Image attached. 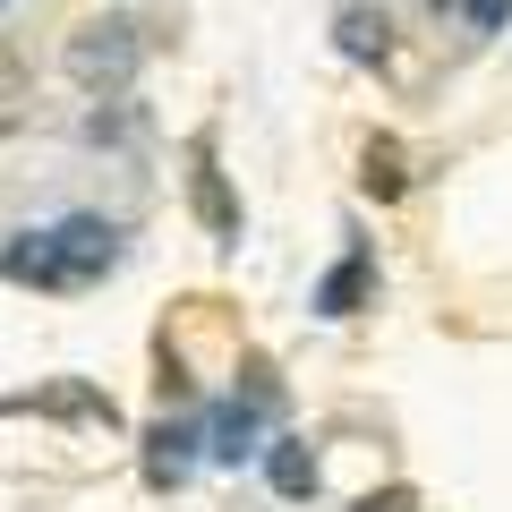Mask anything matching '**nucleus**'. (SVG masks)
I'll return each mask as SVG.
<instances>
[{"label": "nucleus", "instance_id": "3", "mask_svg": "<svg viewBox=\"0 0 512 512\" xmlns=\"http://www.w3.org/2000/svg\"><path fill=\"white\" fill-rule=\"evenodd\" d=\"M0 419H60V427H86V436H120V402L86 376H52V384H26V393H0Z\"/></svg>", "mask_w": 512, "mask_h": 512}, {"label": "nucleus", "instance_id": "9", "mask_svg": "<svg viewBox=\"0 0 512 512\" xmlns=\"http://www.w3.org/2000/svg\"><path fill=\"white\" fill-rule=\"evenodd\" d=\"M265 487L282 495V504H316V487H325V461H316L308 436H265Z\"/></svg>", "mask_w": 512, "mask_h": 512}, {"label": "nucleus", "instance_id": "13", "mask_svg": "<svg viewBox=\"0 0 512 512\" xmlns=\"http://www.w3.org/2000/svg\"><path fill=\"white\" fill-rule=\"evenodd\" d=\"M461 18H470V35H504L512 0H461Z\"/></svg>", "mask_w": 512, "mask_h": 512}, {"label": "nucleus", "instance_id": "14", "mask_svg": "<svg viewBox=\"0 0 512 512\" xmlns=\"http://www.w3.org/2000/svg\"><path fill=\"white\" fill-rule=\"evenodd\" d=\"M350 512H419V495H410V487H376V495H359Z\"/></svg>", "mask_w": 512, "mask_h": 512}, {"label": "nucleus", "instance_id": "2", "mask_svg": "<svg viewBox=\"0 0 512 512\" xmlns=\"http://www.w3.org/2000/svg\"><path fill=\"white\" fill-rule=\"evenodd\" d=\"M52 248H60V299L103 291V282L120 274V256H128V222H111V214H60L52 222Z\"/></svg>", "mask_w": 512, "mask_h": 512}, {"label": "nucleus", "instance_id": "6", "mask_svg": "<svg viewBox=\"0 0 512 512\" xmlns=\"http://www.w3.org/2000/svg\"><path fill=\"white\" fill-rule=\"evenodd\" d=\"M367 299H376V256H367V239H350V248L325 265V282L308 291V308L325 316V325H342V316H359Z\"/></svg>", "mask_w": 512, "mask_h": 512}, {"label": "nucleus", "instance_id": "12", "mask_svg": "<svg viewBox=\"0 0 512 512\" xmlns=\"http://www.w3.org/2000/svg\"><path fill=\"white\" fill-rule=\"evenodd\" d=\"M239 393H248L256 410H282V376H274V359H239Z\"/></svg>", "mask_w": 512, "mask_h": 512}, {"label": "nucleus", "instance_id": "8", "mask_svg": "<svg viewBox=\"0 0 512 512\" xmlns=\"http://www.w3.org/2000/svg\"><path fill=\"white\" fill-rule=\"evenodd\" d=\"M265 419H274V410H256L248 393H231V402L205 419V461H222V470L256 461V453H265Z\"/></svg>", "mask_w": 512, "mask_h": 512}, {"label": "nucleus", "instance_id": "15", "mask_svg": "<svg viewBox=\"0 0 512 512\" xmlns=\"http://www.w3.org/2000/svg\"><path fill=\"white\" fill-rule=\"evenodd\" d=\"M9 9H18V0H0V18H9Z\"/></svg>", "mask_w": 512, "mask_h": 512}, {"label": "nucleus", "instance_id": "10", "mask_svg": "<svg viewBox=\"0 0 512 512\" xmlns=\"http://www.w3.org/2000/svg\"><path fill=\"white\" fill-rule=\"evenodd\" d=\"M333 52L359 60V69H384V60H393V18L367 9V0H350L342 18H333Z\"/></svg>", "mask_w": 512, "mask_h": 512}, {"label": "nucleus", "instance_id": "5", "mask_svg": "<svg viewBox=\"0 0 512 512\" xmlns=\"http://www.w3.org/2000/svg\"><path fill=\"white\" fill-rule=\"evenodd\" d=\"M188 214L205 222L214 248H239V197H231V180H222V163H214V137L188 146Z\"/></svg>", "mask_w": 512, "mask_h": 512}, {"label": "nucleus", "instance_id": "7", "mask_svg": "<svg viewBox=\"0 0 512 512\" xmlns=\"http://www.w3.org/2000/svg\"><path fill=\"white\" fill-rule=\"evenodd\" d=\"M0 282L60 299V248H52V222H18V231L0 239Z\"/></svg>", "mask_w": 512, "mask_h": 512}, {"label": "nucleus", "instance_id": "11", "mask_svg": "<svg viewBox=\"0 0 512 512\" xmlns=\"http://www.w3.org/2000/svg\"><path fill=\"white\" fill-rule=\"evenodd\" d=\"M359 188H367L376 205H393V197L410 188V154H402V137H367V146H359Z\"/></svg>", "mask_w": 512, "mask_h": 512}, {"label": "nucleus", "instance_id": "16", "mask_svg": "<svg viewBox=\"0 0 512 512\" xmlns=\"http://www.w3.org/2000/svg\"><path fill=\"white\" fill-rule=\"evenodd\" d=\"M419 9H444V0H419Z\"/></svg>", "mask_w": 512, "mask_h": 512}, {"label": "nucleus", "instance_id": "1", "mask_svg": "<svg viewBox=\"0 0 512 512\" xmlns=\"http://www.w3.org/2000/svg\"><path fill=\"white\" fill-rule=\"evenodd\" d=\"M60 77H69L86 103L137 94V77H146V26L128 18V9H103V18L69 26V43H60Z\"/></svg>", "mask_w": 512, "mask_h": 512}, {"label": "nucleus", "instance_id": "4", "mask_svg": "<svg viewBox=\"0 0 512 512\" xmlns=\"http://www.w3.org/2000/svg\"><path fill=\"white\" fill-rule=\"evenodd\" d=\"M205 461V419H188V410H163V419L137 436V470H146L154 495H180L188 478H197Z\"/></svg>", "mask_w": 512, "mask_h": 512}]
</instances>
